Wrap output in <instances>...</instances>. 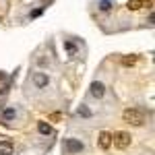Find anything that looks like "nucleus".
Wrapping results in <instances>:
<instances>
[{
    "mask_svg": "<svg viewBox=\"0 0 155 155\" xmlns=\"http://www.w3.org/2000/svg\"><path fill=\"white\" fill-rule=\"evenodd\" d=\"M122 118H124V122H128V124L141 126V124L145 122V112L139 110V107H128V110H124Z\"/></svg>",
    "mask_w": 155,
    "mask_h": 155,
    "instance_id": "1",
    "label": "nucleus"
},
{
    "mask_svg": "<svg viewBox=\"0 0 155 155\" xmlns=\"http://www.w3.org/2000/svg\"><path fill=\"white\" fill-rule=\"evenodd\" d=\"M130 139L132 137L128 134V132H124V130H118V132L112 134V143L116 145L118 149H126V147L130 145Z\"/></svg>",
    "mask_w": 155,
    "mask_h": 155,
    "instance_id": "2",
    "label": "nucleus"
},
{
    "mask_svg": "<svg viewBox=\"0 0 155 155\" xmlns=\"http://www.w3.org/2000/svg\"><path fill=\"white\" fill-rule=\"evenodd\" d=\"M85 149V145L77 139H64V151L68 155H74V153H81Z\"/></svg>",
    "mask_w": 155,
    "mask_h": 155,
    "instance_id": "3",
    "label": "nucleus"
},
{
    "mask_svg": "<svg viewBox=\"0 0 155 155\" xmlns=\"http://www.w3.org/2000/svg\"><path fill=\"white\" fill-rule=\"evenodd\" d=\"M89 95L95 97V99H101V97L106 95V85L101 83V81H93L91 87H89Z\"/></svg>",
    "mask_w": 155,
    "mask_h": 155,
    "instance_id": "4",
    "label": "nucleus"
},
{
    "mask_svg": "<svg viewBox=\"0 0 155 155\" xmlns=\"http://www.w3.org/2000/svg\"><path fill=\"white\" fill-rule=\"evenodd\" d=\"M33 85H35L37 89H44V87L50 85V77L46 72H35V74H33Z\"/></svg>",
    "mask_w": 155,
    "mask_h": 155,
    "instance_id": "5",
    "label": "nucleus"
},
{
    "mask_svg": "<svg viewBox=\"0 0 155 155\" xmlns=\"http://www.w3.org/2000/svg\"><path fill=\"white\" fill-rule=\"evenodd\" d=\"M15 116H17V110H15L12 106H11V107H6V110L2 112V124H6V126H8L12 120H15Z\"/></svg>",
    "mask_w": 155,
    "mask_h": 155,
    "instance_id": "6",
    "label": "nucleus"
},
{
    "mask_svg": "<svg viewBox=\"0 0 155 155\" xmlns=\"http://www.w3.org/2000/svg\"><path fill=\"white\" fill-rule=\"evenodd\" d=\"M99 147H101V149H110V147H112V134H110V132H99Z\"/></svg>",
    "mask_w": 155,
    "mask_h": 155,
    "instance_id": "7",
    "label": "nucleus"
},
{
    "mask_svg": "<svg viewBox=\"0 0 155 155\" xmlns=\"http://www.w3.org/2000/svg\"><path fill=\"white\" fill-rule=\"evenodd\" d=\"M15 151V145L11 141H0V155H12Z\"/></svg>",
    "mask_w": 155,
    "mask_h": 155,
    "instance_id": "8",
    "label": "nucleus"
},
{
    "mask_svg": "<svg viewBox=\"0 0 155 155\" xmlns=\"http://www.w3.org/2000/svg\"><path fill=\"white\" fill-rule=\"evenodd\" d=\"M64 50L68 52V56H71V58H77V54H79V48H77L72 41H68V39H64Z\"/></svg>",
    "mask_w": 155,
    "mask_h": 155,
    "instance_id": "9",
    "label": "nucleus"
},
{
    "mask_svg": "<svg viewBox=\"0 0 155 155\" xmlns=\"http://www.w3.org/2000/svg\"><path fill=\"white\" fill-rule=\"evenodd\" d=\"M97 6H99V11H101V12H110V11H112V0H99Z\"/></svg>",
    "mask_w": 155,
    "mask_h": 155,
    "instance_id": "10",
    "label": "nucleus"
},
{
    "mask_svg": "<svg viewBox=\"0 0 155 155\" xmlns=\"http://www.w3.org/2000/svg\"><path fill=\"white\" fill-rule=\"evenodd\" d=\"M37 130L41 132V134H46V137H48V134H52V126H50V124H46V122H39V124H37Z\"/></svg>",
    "mask_w": 155,
    "mask_h": 155,
    "instance_id": "11",
    "label": "nucleus"
},
{
    "mask_svg": "<svg viewBox=\"0 0 155 155\" xmlns=\"http://www.w3.org/2000/svg\"><path fill=\"white\" fill-rule=\"evenodd\" d=\"M143 6V0H128V8L130 11H139Z\"/></svg>",
    "mask_w": 155,
    "mask_h": 155,
    "instance_id": "12",
    "label": "nucleus"
},
{
    "mask_svg": "<svg viewBox=\"0 0 155 155\" xmlns=\"http://www.w3.org/2000/svg\"><path fill=\"white\" fill-rule=\"evenodd\" d=\"M77 114H79V116H83V118H89V116H91V110H89L87 106H81L79 110H77Z\"/></svg>",
    "mask_w": 155,
    "mask_h": 155,
    "instance_id": "13",
    "label": "nucleus"
},
{
    "mask_svg": "<svg viewBox=\"0 0 155 155\" xmlns=\"http://www.w3.org/2000/svg\"><path fill=\"white\" fill-rule=\"evenodd\" d=\"M134 62H137L134 56H130V58H128V56H126V58H122V64H124V66H132Z\"/></svg>",
    "mask_w": 155,
    "mask_h": 155,
    "instance_id": "14",
    "label": "nucleus"
},
{
    "mask_svg": "<svg viewBox=\"0 0 155 155\" xmlns=\"http://www.w3.org/2000/svg\"><path fill=\"white\" fill-rule=\"evenodd\" d=\"M60 118H62V114H52V116H50V120H54V122L60 120Z\"/></svg>",
    "mask_w": 155,
    "mask_h": 155,
    "instance_id": "15",
    "label": "nucleus"
}]
</instances>
